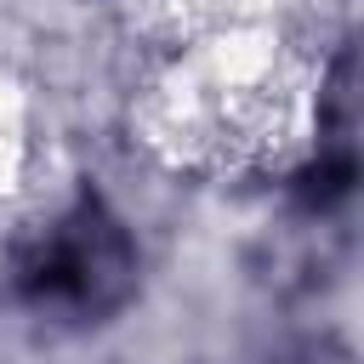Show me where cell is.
<instances>
[{"label": "cell", "instance_id": "cell-1", "mask_svg": "<svg viewBox=\"0 0 364 364\" xmlns=\"http://www.w3.org/2000/svg\"><path fill=\"white\" fill-rule=\"evenodd\" d=\"M17 284L34 307L63 318H102L136 290V245L102 199H80L23 250Z\"/></svg>", "mask_w": 364, "mask_h": 364}, {"label": "cell", "instance_id": "cell-2", "mask_svg": "<svg viewBox=\"0 0 364 364\" xmlns=\"http://www.w3.org/2000/svg\"><path fill=\"white\" fill-rule=\"evenodd\" d=\"M353 182H358V159H353V142H347V131H341L330 148H318L313 165L296 171V205H301V210H336V205L353 193Z\"/></svg>", "mask_w": 364, "mask_h": 364}]
</instances>
